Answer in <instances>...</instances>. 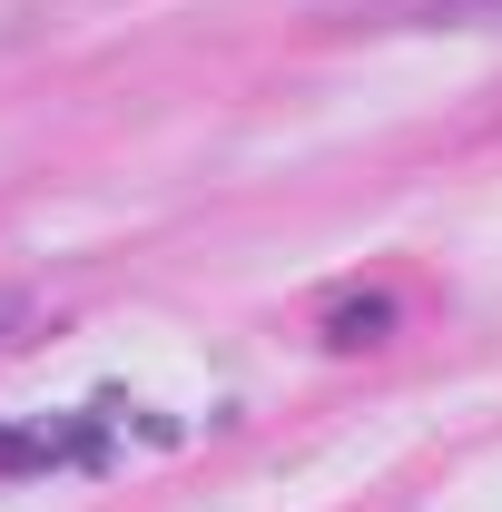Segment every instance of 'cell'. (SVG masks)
Here are the masks:
<instances>
[{
  "instance_id": "6da1fadb",
  "label": "cell",
  "mask_w": 502,
  "mask_h": 512,
  "mask_svg": "<svg viewBox=\"0 0 502 512\" xmlns=\"http://www.w3.org/2000/svg\"><path fill=\"white\" fill-rule=\"evenodd\" d=\"M109 434L79 414V424H0V473H60V463H99Z\"/></svg>"
},
{
  "instance_id": "7a4b0ae2",
  "label": "cell",
  "mask_w": 502,
  "mask_h": 512,
  "mask_svg": "<svg viewBox=\"0 0 502 512\" xmlns=\"http://www.w3.org/2000/svg\"><path fill=\"white\" fill-rule=\"evenodd\" d=\"M394 316V306H384V296H365V306H345V316H335V345H375V325Z\"/></svg>"
}]
</instances>
